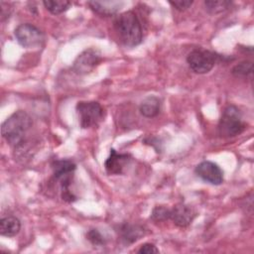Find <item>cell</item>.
<instances>
[{
  "label": "cell",
  "instance_id": "1",
  "mask_svg": "<svg viewBox=\"0 0 254 254\" xmlns=\"http://www.w3.org/2000/svg\"><path fill=\"white\" fill-rule=\"evenodd\" d=\"M31 127L32 119L28 113L18 110L3 122L1 133L10 145L19 147L24 143L25 136Z\"/></svg>",
  "mask_w": 254,
  "mask_h": 254
},
{
  "label": "cell",
  "instance_id": "2",
  "mask_svg": "<svg viewBox=\"0 0 254 254\" xmlns=\"http://www.w3.org/2000/svg\"><path fill=\"white\" fill-rule=\"evenodd\" d=\"M114 28L125 46L135 47L142 42V26L135 12L126 11L120 14L114 22Z\"/></svg>",
  "mask_w": 254,
  "mask_h": 254
},
{
  "label": "cell",
  "instance_id": "3",
  "mask_svg": "<svg viewBox=\"0 0 254 254\" xmlns=\"http://www.w3.org/2000/svg\"><path fill=\"white\" fill-rule=\"evenodd\" d=\"M246 128L242 114L235 105H228L224 108L218 123V132L221 137L230 138L241 134Z\"/></svg>",
  "mask_w": 254,
  "mask_h": 254
},
{
  "label": "cell",
  "instance_id": "4",
  "mask_svg": "<svg viewBox=\"0 0 254 254\" xmlns=\"http://www.w3.org/2000/svg\"><path fill=\"white\" fill-rule=\"evenodd\" d=\"M76 112L81 128L97 126L104 118V109L97 101H79Z\"/></svg>",
  "mask_w": 254,
  "mask_h": 254
},
{
  "label": "cell",
  "instance_id": "5",
  "mask_svg": "<svg viewBox=\"0 0 254 254\" xmlns=\"http://www.w3.org/2000/svg\"><path fill=\"white\" fill-rule=\"evenodd\" d=\"M218 56L208 50L195 49L192 50L187 57V62L190 68L198 74L209 72L217 62Z\"/></svg>",
  "mask_w": 254,
  "mask_h": 254
},
{
  "label": "cell",
  "instance_id": "6",
  "mask_svg": "<svg viewBox=\"0 0 254 254\" xmlns=\"http://www.w3.org/2000/svg\"><path fill=\"white\" fill-rule=\"evenodd\" d=\"M17 42L26 49L39 48L44 44L45 37L42 31L30 23L19 25L14 31Z\"/></svg>",
  "mask_w": 254,
  "mask_h": 254
},
{
  "label": "cell",
  "instance_id": "7",
  "mask_svg": "<svg viewBox=\"0 0 254 254\" xmlns=\"http://www.w3.org/2000/svg\"><path fill=\"white\" fill-rule=\"evenodd\" d=\"M102 61L100 54L94 49H88L82 52L73 63V70L78 74L91 72Z\"/></svg>",
  "mask_w": 254,
  "mask_h": 254
},
{
  "label": "cell",
  "instance_id": "8",
  "mask_svg": "<svg viewBox=\"0 0 254 254\" xmlns=\"http://www.w3.org/2000/svg\"><path fill=\"white\" fill-rule=\"evenodd\" d=\"M195 174L202 181L218 186L223 182V172L219 166L211 161H202L195 167Z\"/></svg>",
  "mask_w": 254,
  "mask_h": 254
},
{
  "label": "cell",
  "instance_id": "9",
  "mask_svg": "<svg viewBox=\"0 0 254 254\" xmlns=\"http://www.w3.org/2000/svg\"><path fill=\"white\" fill-rule=\"evenodd\" d=\"M131 160L129 154H118L114 149L110 150V155L104 163L105 171L109 175H121Z\"/></svg>",
  "mask_w": 254,
  "mask_h": 254
},
{
  "label": "cell",
  "instance_id": "10",
  "mask_svg": "<svg viewBox=\"0 0 254 254\" xmlns=\"http://www.w3.org/2000/svg\"><path fill=\"white\" fill-rule=\"evenodd\" d=\"M195 216L194 209L185 203H178L171 209V217L179 227H186L191 223Z\"/></svg>",
  "mask_w": 254,
  "mask_h": 254
},
{
  "label": "cell",
  "instance_id": "11",
  "mask_svg": "<svg viewBox=\"0 0 254 254\" xmlns=\"http://www.w3.org/2000/svg\"><path fill=\"white\" fill-rule=\"evenodd\" d=\"M88 6L95 13L103 16H111L119 12L123 7L122 1H88Z\"/></svg>",
  "mask_w": 254,
  "mask_h": 254
},
{
  "label": "cell",
  "instance_id": "12",
  "mask_svg": "<svg viewBox=\"0 0 254 254\" xmlns=\"http://www.w3.org/2000/svg\"><path fill=\"white\" fill-rule=\"evenodd\" d=\"M160 107H161L160 99L157 96L150 95L142 101L139 107V111L144 117L152 118L159 114Z\"/></svg>",
  "mask_w": 254,
  "mask_h": 254
},
{
  "label": "cell",
  "instance_id": "13",
  "mask_svg": "<svg viewBox=\"0 0 254 254\" xmlns=\"http://www.w3.org/2000/svg\"><path fill=\"white\" fill-rule=\"evenodd\" d=\"M21 222L15 216H6L0 220V234L6 237H13L19 233Z\"/></svg>",
  "mask_w": 254,
  "mask_h": 254
},
{
  "label": "cell",
  "instance_id": "14",
  "mask_svg": "<svg viewBox=\"0 0 254 254\" xmlns=\"http://www.w3.org/2000/svg\"><path fill=\"white\" fill-rule=\"evenodd\" d=\"M120 233L126 243H133L144 235V229L139 225L124 224L120 229Z\"/></svg>",
  "mask_w": 254,
  "mask_h": 254
},
{
  "label": "cell",
  "instance_id": "15",
  "mask_svg": "<svg viewBox=\"0 0 254 254\" xmlns=\"http://www.w3.org/2000/svg\"><path fill=\"white\" fill-rule=\"evenodd\" d=\"M43 4L52 14L59 15L65 12L71 3L66 0H45Z\"/></svg>",
  "mask_w": 254,
  "mask_h": 254
},
{
  "label": "cell",
  "instance_id": "16",
  "mask_svg": "<svg viewBox=\"0 0 254 254\" xmlns=\"http://www.w3.org/2000/svg\"><path fill=\"white\" fill-rule=\"evenodd\" d=\"M205 9L212 14H217L225 11L231 5V1L226 0H207L204 1Z\"/></svg>",
  "mask_w": 254,
  "mask_h": 254
},
{
  "label": "cell",
  "instance_id": "17",
  "mask_svg": "<svg viewBox=\"0 0 254 254\" xmlns=\"http://www.w3.org/2000/svg\"><path fill=\"white\" fill-rule=\"evenodd\" d=\"M253 71V63L251 61H243L232 68V74L236 77H246Z\"/></svg>",
  "mask_w": 254,
  "mask_h": 254
},
{
  "label": "cell",
  "instance_id": "18",
  "mask_svg": "<svg viewBox=\"0 0 254 254\" xmlns=\"http://www.w3.org/2000/svg\"><path fill=\"white\" fill-rule=\"evenodd\" d=\"M171 209L165 205H157L153 208L151 213V218L155 221H165L170 219Z\"/></svg>",
  "mask_w": 254,
  "mask_h": 254
},
{
  "label": "cell",
  "instance_id": "19",
  "mask_svg": "<svg viewBox=\"0 0 254 254\" xmlns=\"http://www.w3.org/2000/svg\"><path fill=\"white\" fill-rule=\"evenodd\" d=\"M86 237L90 241V243L95 246H102L105 243L103 236L97 229H90L86 233Z\"/></svg>",
  "mask_w": 254,
  "mask_h": 254
},
{
  "label": "cell",
  "instance_id": "20",
  "mask_svg": "<svg viewBox=\"0 0 254 254\" xmlns=\"http://www.w3.org/2000/svg\"><path fill=\"white\" fill-rule=\"evenodd\" d=\"M169 3H170V5H172L178 11H185L192 5L193 1H191V0H178V1H169Z\"/></svg>",
  "mask_w": 254,
  "mask_h": 254
},
{
  "label": "cell",
  "instance_id": "21",
  "mask_svg": "<svg viewBox=\"0 0 254 254\" xmlns=\"http://www.w3.org/2000/svg\"><path fill=\"white\" fill-rule=\"evenodd\" d=\"M138 253H140V254H154V253H159V249L152 243H145L139 248Z\"/></svg>",
  "mask_w": 254,
  "mask_h": 254
}]
</instances>
